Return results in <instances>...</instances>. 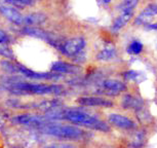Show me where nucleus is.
<instances>
[{"mask_svg":"<svg viewBox=\"0 0 157 148\" xmlns=\"http://www.w3.org/2000/svg\"><path fill=\"white\" fill-rule=\"evenodd\" d=\"M41 129L45 134L54 136L59 139H63V140H77L81 138L83 134L82 130L77 127L58 125V123H45Z\"/></svg>","mask_w":157,"mask_h":148,"instance_id":"nucleus-2","label":"nucleus"},{"mask_svg":"<svg viewBox=\"0 0 157 148\" xmlns=\"http://www.w3.org/2000/svg\"><path fill=\"white\" fill-rule=\"evenodd\" d=\"M137 104H139L138 99H136V98L132 96H127L125 99H124L123 106H124V108H135V106H137Z\"/></svg>","mask_w":157,"mask_h":148,"instance_id":"nucleus-15","label":"nucleus"},{"mask_svg":"<svg viewBox=\"0 0 157 148\" xmlns=\"http://www.w3.org/2000/svg\"><path fill=\"white\" fill-rule=\"evenodd\" d=\"M10 39L5 32L0 30V55L5 58H13V51L10 47Z\"/></svg>","mask_w":157,"mask_h":148,"instance_id":"nucleus-10","label":"nucleus"},{"mask_svg":"<svg viewBox=\"0 0 157 148\" xmlns=\"http://www.w3.org/2000/svg\"><path fill=\"white\" fill-rule=\"evenodd\" d=\"M73 70H74V66L65 63V62H61V61L56 62L52 66V71H54L56 73H61V74L70 73V72H73Z\"/></svg>","mask_w":157,"mask_h":148,"instance_id":"nucleus-12","label":"nucleus"},{"mask_svg":"<svg viewBox=\"0 0 157 148\" xmlns=\"http://www.w3.org/2000/svg\"><path fill=\"white\" fill-rule=\"evenodd\" d=\"M14 72H20L23 75L27 76L31 79H52V78H58V74H49V73H39L32 71L31 69H28L27 67L23 65H14Z\"/></svg>","mask_w":157,"mask_h":148,"instance_id":"nucleus-7","label":"nucleus"},{"mask_svg":"<svg viewBox=\"0 0 157 148\" xmlns=\"http://www.w3.org/2000/svg\"><path fill=\"white\" fill-rule=\"evenodd\" d=\"M85 47V39L82 37H75L72 38L70 40L65 41L61 45L60 51L63 53L66 57L69 58H74L76 56H78Z\"/></svg>","mask_w":157,"mask_h":148,"instance_id":"nucleus-4","label":"nucleus"},{"mask_svg":"<svg viewBox=\"0 0 157 148\" xmlns=\"http://www.w3.org/2000/svg\"><path fill=\"white\" fill-rule=\"evenodd\" d=\"M0 11L3 16L17 25H22L24 24V18L22 14H20V11H17L16 8H13V6H10V5H5V4H1L0 5Z\"/></svg>","mask_w":157,"mask_h":148,"instance_id":"nucleus-8","label":"nucleus"},{"mask_svg":"<svg viewBox=\"0 0 157 148\" xmlns=\"http://www.w3.org/2000/svg\"><path fill=\"white\" fill-rule=\"evenodd\" d=\"M104 87L106 90L112 92V94H118L120 92L125 91V84L119 80H115V79H109L104 82Z\"/></svg>","mask_w":157,"mask_h":148,"instance_id":"nucleus-11","label":"nucleus"},{"mask_svg":"<svg viewBox=\"0 0 157 148\" xmlns=\"http://www.w3.org/2000/svg\"><path fill=\"white\" fill-rule=\"evenodd\" d=\"M142 49H143V44H142L140 41L135 40V41H132V42L129 44L127 51H128L129 54L138 55V54H140V53L142 52Z\"/></svg>","mask_w":157,"mask_h":148,"instance_id":"nucleus-14","label":"nucleus"},{"mask_svg":"<svg viewBox=\"0 0 157 148\" xmlns=\"http://www.w3.org/2000/svg\"><path fill=\"white\" fill-rule=\"evenodd\" d=\"M115 56V49L113 47H107V49H103L102 52L100 53L99 56H98V59L102 61H108L113 59Z\"/></svg>","mask_w":157,"mask_h":148,"instance_id":"nucleus-13","label":"nucleus"},{"mask_svg":"<svg viewBox=\"0 0 157 148\" xmlns=\"http://www.w3.org/2000/svg\"><path fill=\"white\" fill-rule=\"evenodd\" d=\"M13 123L20 126H28V127H34V128H42L45 125V123L43 121V119L38 115L34 114H20L14 116L11 119Z\"/></svg>","mask_w":157,"mask_h":148,"instance_id":"nucleus-5","label":"nucleus"},{"mask_svg":"<svg viewBox=\"0 0 157 148\" xmlns=\"http://www.w3.org/2000/svg\"><path fill=\"white\" fill-rule=\"evenodd\" d=\"M108 120L109 123L123 130H129L135 127L134 121L121 114H110L108 116Z\"/></svg>","mask_w":157,"mask_h":148,"instance_id":"nucleus-9","label":"nucleus"},{"mask_svg":"<svg viewBox=\"0 0 157 148\" xmlns=\"http://www.w3.org/2000/svg\"><path fill=\"white\" fill-rule=\"evenodd\" d=\"M62 90V87L56 84H28L21 82L11 87V91L16 94H36V95H48L58 94Z\"/></svg>","mask_w":157,"mask_h":148,"instance_id":"nucleus-3","label":"nucleus"},{"mask_svg":"<svg viewBox=\"0 0 157 148\" xmlns=\"http://www.w3.org/2000/svg\"><path fill=\"white\" fill-rule=\"evenodd\" d=\"M77 103L82 106H88V107H103L109 108L113 106L110 100L104 99L100 97H82L77 100Z\"/></svg>","mask_w":157,"mask_h":148,"instance_id":"nucleus-6","label":"nucleus"},{"mask_svg":"<svg viewBox=\"0 0 157 148\" xmlns=\"http://www.w3.org/2000/svg\"><path fill=\"white\" fill-rule=\"evenodd\" d=\"M64 118L76 126L85 127V128L102 132L109 131V126L106 123L81 110H68L64 113Z\"/></svg>","mask_w":157,"mask_h":148,"instance_id":"nucleus-1","label":"nucleus"},{"mask_svg":"<svg viewBox=\"0 0 157 148\" xmlns=\"http://www.w3.org/2000/svg\"><path fill=\"white\" fill-rule=\"evenodd\" d=\"M43 148H75L73 145L67 144V143H54V144H49L47 146Z\"/></svg>","mask_w":157,"mask_h":148,"instance_id":"nucleus-16","label":"nucleus"}]
</instances>
